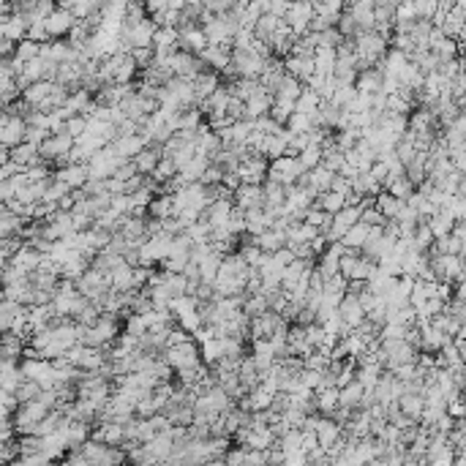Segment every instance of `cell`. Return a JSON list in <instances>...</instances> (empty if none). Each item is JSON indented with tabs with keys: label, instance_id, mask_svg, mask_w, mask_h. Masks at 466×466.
Returning <instances> with one entry per match:
<instances>
[{
	"label": "cell",
	"instance_id": "1",
	"mask_svg": "<svg viewBox=\"0 0 466 466\" xmlns=\"http://www.w3.org/2000/svg\"><path fill=\"white\" fill-rule=\"evenodd\" d=\"M303 175L305 169L300 166L298 156H281V159L267 164V178L264 180H273L278 183V185H284V188H289V185H295V183L300 180Z\"/></svg>",
	"mask_w": 466,
	"mask_h": 466
},
{
	"label": "cell",
	"instance_id": "2",
	"mask_svg": "<svg viewBox=\"0 0 466 466\" xmlns=\"http://www.w3.org/2000/svg\"><path fill=\"white\" fill-rule=\"evenodd\" d=\"M161 360L172 371H183V368H191V365H200V346L194 341H185V344H172L161 352Z\"/></svg>",
	"mask_w": 466,
	"mask_h": 466
},
{
	"label": "cell",
	"instance_id": "3",
	"mask_svg": "<svg viewBox=\"0 0 466 466\" xmlns=\"http://www.w3.org/2000/svg\"><path fill=\"white\" fill-rule=\"evenodd\" d=\"M311 20H314V3H289V14L284 17V25L295 33V39L308 33Z\"/></svg>",
	"mask_w": 466,
	"mask_h": 466
},
{
	"label": "cell",
	"instance_id": "4",
	"mask_svg": "<svg viewBox=\"0 0 466 466\" xmlns=\"http://www.w3.org/2000/svg\"><path fill=\"white\" fill-rule=\"evenodd\" d=\"M336 311H338V319L344 322L346 330H355V327H360V324H363V319H365L363 305H360V300H357L355 295H344Z\"/></svg>",
	"mask_w": 466,
	"mask_h": 466
},
{
	"label": "cell",
	"instance_id": "5",
	"mask_svg": "<svg viewBox=\"0 0 466 466\" xmlns=\"http://www.w3.org/2000/svg\"><path fill=\"white\" fill-rule=\"evenodd\" d=\"M232 204L238 207V210H259L262 207V185H238L235 191H232Z\"/></svg>",
	"mask_w": 466,
	"mask_h": 466
},
{
	"label": "cell",
	"instance_id": "6",
	"mask_svg": "<svg viewBox=\"0 0 466 466\" xmlns=\"http://www.w3.org/2000/svg\"><path fill=\"white\" fill-rule=\"evenodd\" d=\"M229 52H232V47H213V44H207L197 58H200V63H202L204 68H210V71H216L221 77L223 71H226V66H229Z\"/></svg>",
	"mask_w": 466,
	"mask_h": 466
},
{
	"label": "cell",
	"instance_id": "7",
	"mask_svg": "<svg viewBox=\"0 0 466 466\" xmlns=\"http://www.w3.org/2000/svg\"><path fill=\"white\" fill-rule=\"evenodd\" d=\"M284 71L289 77H295L300 85H308V82L314 80V74H317L314 58H305V55H289V58H284Z\"/></svg>",
	"mask_w": 466,
	"mask_h": 466
},
{
	"label": "cell",
	"instance_id": "8",
	"mask_svg": "<svg viewBox=\"0 0 466 466\" xmlns=\"http://www.w3.org/2000/svg\"><path fill=\"white\" fill-rule=\"evenodd\" d=\"M344 11L355 20L357 25V33L365 30H374V3L371 0H357V3H349L344 6Z\"/></svg>",
	"mask_w": 466,
	"mask_h": 466
},
{
	"label": "cell",
	"instance_id": "9",
	"mask_svg": "<svg viewBox=\"0 0 466 466\" xmlns=\"http://www.w3.org/2000/svg\"><path fill=\"white\" fill-rule=\"evenodd\" d=\"M284 61H278V58H267V61L262 63V71H259V77H257V82L262 85L264 90L273 96V90L278 87V82L284 80Z\"/></svg>",
	"mask_w": 466,
	"mask_h": 466
},
{
	"label": "cell",
	"instance_id": "10",
	"mask_svg": "<svg viewBox=\"0 0 466 466\" xmlns=\"http://www.w3.org/2000/svg\"><path fill=\"white\" fill-rule=\"evenodd\" d=\"M270 106H273V96L267 90H257L248 102L243 104V121H259L264 115H270Z\"/></svg>",
	"mask_w": 466,
	"mask_h": 466
},
{
	"label": "cell",
	"instance_id": "11",
	"mask_svg": "<svg viewBox=\"0 0 466 466\" xmlns=\"http://www.w3.org/2000/svg\"><path fill=\"white\" fill-rule=\"evenodd\" d=\"M159 161H161V147L147 145L140 156H134V159H131V166H134V172H137L140 178H150V175L156 172Z\"/></svg>",
	"mask_w": 466,
	"mask_h": 466
},
{
	"label": "cell",
	"instance_id": "12",
	"mask_svg": "<svg viewBox=\"0 0 466 466\" xmlns=\"http://www.w3.org/2000/svg\"><path fill=\"white\" fill-rule=\"evenodd\" d=\"M204 47H207V41H204L202 30H200V25H194V27H185V30H178V49H180V52H188V55H200Z\"/></svg>",
	"mask_w": 466,
	"mask_h": 466
},
{
	"label": "cell",
	"instance_id": "13",
	"mask_svg": "<svg viewBox=\"0 0 466 466\" xmlns=\"http://www.w3.org/2000/svg\"><path fill=\"white\" fill-rule=\"evenodd\" d=\"M355 90L363 93V96H376V93H382V71H376V68H363V71H357V77H355Z\"/></svg>",
	"mask_w": 466,
	"mask_h": 466
},
{
	"label": "cell",
	"instance_id": "14",
	"mask_svg": "<svg viewBox=\"0 0 466 466\" xmlns=\"http://www.w3.org/2000/svg\"><path fill=\"white\" fill-rule=\"evenodd\" d=\"M223 82H221V77L216 74V71H210V68H204L202 74L197 77V80L191 82V87H194V99H197V106L216 90V87H221Z\"/></svg>",
	"mask_w": 466,
	"mask_h": 466
},
{
	"label": "cell",
	"instance_id": "15",
	"mask_svg": "<svg viewBox=\"0 0 466 466\" xmlns=\"http://www.w3.org/2000/svg\"><path fill=\"white\" fill-rule=\"evenodd\" d=\"M77 25V20L66 11V8H55L47 20H44V27L49 36H63V33H71V27Z\"/></svg>",
	"mask_w": 466,
	"mask_h": 466
},
{
	"label": "cell",
	"instance_id": "16",
	"mask_svg": "<svg viewBox=\"0 0 466 466\" xmlns=\"http://www.w3.org/2000/svg\"><path fill=\"white\" fill-rule=\"evenodd\" d=\"M145 147V140L140 137V134H134V137H118L115 142H112V150L121 156V159H125V161H131L134 156H140Z\"/></svg>",
	"mask_w": 466,
	"mask_h": 466
},
{
	"label": "cell",
	"instance_id": "17",
	"mask_svg": "<svg viewBox=\"0 0 466 466\" xmlns=\"http://www.w3.org/2000/svg\"><path fill=\"white\" fill-rule=\"evenodd\" d=\"M58 183H63L68 191H71V188L80 191L82 185L87 183V166H85V164H68L66 169L58 172Z\"/></svg>",
	"mask_w": 466,
	"mask_h": 466
},
{
	"label": "cell",
	"instance_id": "18",
	"mask_svg": "<svg viewBox=\"0 0 466 466\" xmlns=\"http://www.w3.org/2000/svg\"><path fill=\"white\" fill-rule=\"evenodd\" d=\"M254 245H257L262 254H276V251L286 248V235L278 232V229H264L262 235L254 238Z\"/></svg>",
	"mask_w": 466,
	"mask_h": 466
},
{
	"label": "cell",
	"instance_id": "19",
	"mask_svg": "<svg viewBox=\"0 0 466 466\" xmlns=\"http://www.w3.org/2000/svg\"><path fill=\"white\" fill-rule=\"evenodd\" d=\"M374 207H376V213H379L385 221H396V216L401 213L404 202H401V200H396V197H390L387 191H379V194L374 197Z\"/></svg>",
	"mask_w": 466,
	"mask_h": 466
},
{
	"label": "cell",
	"instance_id": "20",
	"mask_svg": "<svg viewBox=\"0 0 466 466\" xmlns=\"http://www.w3.org/2000/svg\"><path fill=\"white\" fill-rule=\"evenodd\" d=\"M175 216V202L169 194H156L153 202L147 204V219H159V221H166Z\"/></svg>",
	"mask_w": 466,
	"mask_h": 466
},
{
	"label": "cell",
	"instance_id": "21",
	"mask_svg": "<svg viewBox=\"0 0 466 466\" xmlns=\"http://www.w3.org/2000/svg\"><path fill=\"white\" fill-rule=\"evenodd\" d=\"M363 396H365V390L357 385V382L341 387V390H338V409H346V412L360 409V404H363Z\"/></svg>",
	"mask_w": 466,
	"mask_h": 466
},
{
	"label": "cell",
	"instance_id": "22",
	"mask_svg": "<svg viewBox=\"0 0 466 466\" xmlns=\"http://www.w3.org/2000/svg\"><path fill=\"white\" fill-rule=\"evenodd\" d=\"M311 207H317V210H322L324 216H336L338 210H344L346 207V200L344 197H338V194H333V191H324V194H317L314 197V204Z\"/></svg>",
	"mask_w": 466,
	"mask_h": 466
},
{
	"label": "cell",
	"instance_id": "23",
	"mask_svg": "<svg viewBox=\"0 0 466 466\" xmlns=\"http://www.w3.org/2000/svg\"><path fill=\"white\" fill-rule=\"evenodd\" d=\"M300 90H303V85L295 80V77L284 74V80L278 82V87L273 90V99H276V102H289V104H295V102H298V96H300Z\"/></svg>",
	"mask_w": 466,
	"mask_h": 466
},
{
	"label": "cell",
	"instance_id": "24",
	"mask_svg": "<svg viewBox=\"0 0 466 466\" xmlns=\"http://www.w3.org/2000/svg\"><path fill=\"white\" fill-rule=\"evenodd\" d=\"M226 90H229L232 99H238V102L245 104L257 90H262V85L257 80H232V82H226Z\"/></svg>",
	"mask_w": 466,
	"mask_h": 466
},
{
	"label": "cell",
	"instance_id": "25",
	"mask_svg": "<svg viewBox=\"0 0 466 466\" xmlns=\"http://www.w3.org/2000/svg\"><path fill=\"white\" fill-rule=\"evenodd\" d=\"M207 166H210V161H207L204 156H200V153H197V156H194L191 161L185 164V166H183L178 175H180V180L185 183V185H188V183H200V180H202V175H204V169H207Z\"/></svg>",
	"mask_w": 466,
	"mask_h": 466
},
{
	"label": "cell",
	"instance_id": "26",
	"mask_svg": "<svg viewBox=\"0 0 466 466\" xmlns=\"http://www.w3.org/2000/svg\"><path fill=\"white\" fill-rule=\"evenodd\" d=\"M453 223L455 221L447 216L445 210H436V213L426 221V226H428V232L434 235V240H439V238H447V235L453 232Z\"/></svg>",
	"mask_w": 466,
	"mask_h": 466
},
{
	"label": "cell",
	"instance_id": "27",
	"mask_svg": "<svg viewBox=\"0 0 466 466\" xmlns=\"http://www.w3.org/2000/svg\"><path fill=\"white\" fill-rule=\"evenodd\" d=\"M319 104H322V99H319L311 87H305L303 85V90H300V96H298V102H295V112L314 118V115H317V109H319Z\"/></svg>",
	"mask_w": 466,
	"mask_h": 466
},
{
	"label": "cell",
	"instance_id": "28",
	"mask_svg": "<svg viewBox=\"0 0 466 466\" xmlns=\"http://www.w3.org/2000/svg\"><path fill=\"white\" fill-rule=\"evenodd\" d=\"M365 238H368V226H363V223H355L349 232H346L344 238L338 240V243L344 245L346 251H357L360 254V248H363Z\"/></svg>",
	"mask_w": 466,
	"mask_h": 466
},
{
	"label": "cell",
	"instance_id": "29",
	"mask_svg": "<svg viewBox=\"0 0 466 466\" xmlns=\"http://www.w3.org/2000/svg\"><path fill=\"white\" fill-rule=\"evenodd\" d=\"M284 131L295 134V137L311 134V131H314V118H308V115H300V112H292V115H289V121L284 123Z\"/></svg>",
	"mask_w": 466,
	"mask_h": 466
},
{
	"label": "cell",
	"instance_id": "30",
	"mask_svg": "<svg viewBox=\"0 0 466 466\" xmlns=\"http://www.w3.org/2000/svg\"><path fill=\"white\" fill-rule=\"evenodd\" d=\"M298 161H300V166H303L305 172H311L314 166H319V164H322V147L308 145L303 153H298Z\"/></svg>",
	"mask_w": 466,
	"mask_h": 466
},
{
	"label": "cell",
	"instance_id": "31",
	"mask_svg": "<svg viewBox=\"0 0 466 466\" xmlns=\"http://www.w3.org/2000/svg\"><path fill=\"white\" fill-rule=\"evenodd\" d=\"M295 112V104L289 102H276L273 99V106H270V118L278 123V125H284L286 121H289V115Z\"/></svg>",
	"mask_w": 466,
	"mask_h": 466
}]
</instances>
